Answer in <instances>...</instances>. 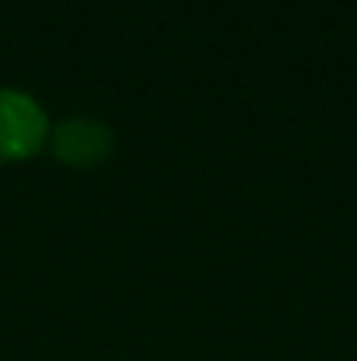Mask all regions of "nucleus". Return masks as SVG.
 Returning a JSON list of instances; mask_svg holds the SVG:
<instances>
[{"instance_id": "1", "label": "nucleus", "mask_w": 357, "mask_h": 361, "mask_svg": "<svg viewBox=\"0 0 357 361\" xmlns=\"http://www.w3.org/2000/svg\"><path fill=\"white\" fill-rule=\"evenodd\" d=\"M53 120L21 88H0V161H28L49 144Z\"/></svg>"}, {"instance_id": "2", "label": "nucleus", "mask_w": 357, "mask_h": 361, "mask_svg": "<svg viewBox=\"0 0 357 361\" xmlns=\"http://www.w3.org/2000/svg\"><path fill=\"white\" fill-rule=\"evenodd\" d=\"M46 147L67 169H95L113 154L116 133L99 116H67V120L53 123Z\"/></svg>"}]
</instances>
